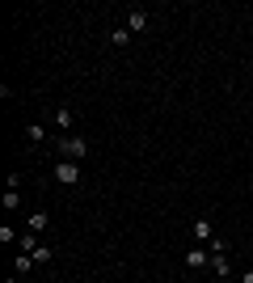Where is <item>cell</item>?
Wrapping results in <instances>:
<instances>
[{"mask_svg": "<svg viewBox=\"0 0 253 283\" xmlns=\"http://www.w3.org/2000/svg\"><path fill=\"white\" fill-rule=\"evenodd\" d=\"M215 258V275H228V270H232V266H228V254H211Z\"/></svg>", "mask_w": 253, "mask_h": 283, "instance_id": "4", "label": "cell"}, {"mask_svg": "<svg viewBox=\"0 0 253 283\" xmlns=\"http://www.w3.org/2000/svg\"><path fill=\"white\" fill-rule=\"evenodd\" d=\"M55 123L59 127H72V110H68V106H59V110H55Z\"/></svg>", "mask_w": 253, "mask_h": 283, "instance_id": "5", "label": "cell"}, {"mask_svg": "<svg viewBox=\"0 0 253 283\" xmlns=\"http://www.w3.org/2000/svg\"><path fill=\"white\" fill-rule=\"evenodd\" d=\"M194 237H198V241H207V237H211V224H207V220H198V224H194Z\"/></svg>", "mask_w": 253, "mask_h": 283, "instance_id": "7", "label": "cell"}, {"mask_svg": "<svg viewBox=\"0 0 253 283\" xmlns=\"http://www.w3.org/2000/svg\"><path fill=\"white\" fill-rule=\"evenodd\" d=\"M203 262H207V250H190L186 254V266H203Z\"/></svg>", "mask_w": 253, "mask_h": 283, "instance_id": "3", "label": "cell"}, {"mask_svg": "<svg viewBox=\"0 0 253 283\" xmlns=\"http://www.w3.org/2000/svg\"><path fill=\"white\" fill-rule=\"evenodd\" d=\"M59 152H64L68 161H80L84 152H89V139H80V135H68V139H59Z\"/></svg>", "mask_w": 253, "mask_h": 283, "instance_id": "1", "label": "cell"}, {"mask_svg": "<svg viewBox=\"0 0 253 283\" xmlns=\"http://www.w3.org/2000/svg\"><path fill=\"white\" fill-rule=\"evenodd\" d=\"M245 283H253V270H249V275H245Z\"/></svg>", "mask_w": 253, "mask_h": 283, "instance_id": "10", "label": "cell"}, {"mask_svg": "<svg viewBox=\"0 0 253 283\" xmlns=\"http://www.w3.org/2000/svg\"><path fill=\"white\" fill-rule=\"evenodd\" d=\"M148 26V13H131V30H143Z\"/></svg>", "mask_w": 253, "mask_h": 283, "instance_id": "8", "label": "cell"}, {"mask_svg": "<svg viewBox=\"0 0 253 283\" xmlns=\"http://www.w3.org/2000/svg\"><path fill=\"white\" fill-rule=\"evenodd\" d=\"M46 228V216H30V232H42Z\"/></svg>", "mask_w": 253, "mask_h": 283, "instance_id": "9", "label": "cell"}, {"mask_svg": "<svg viewBox=\"0 0 253 283\" xmlns=\"http://www.w3.org/2000/svg\"><path fill=\"white\" fill-rule=\"evenodd\" d=\"M55 178H59V182H68V186H76V182H80L76 161H59V165H55Z\"/></svg>", "mask_w": 253, "mask_h": 283, "instance_id": "2", "label": "cell"}, {"mask_svg": "<svg viewBox=\"0 0 253 283\" xmlns=\"http://www.w3.org/2000/svg\"><path fill=\"white\" fill-rule=\"evenodd\" d=\"M5 207L17 211V207H21V195H17V191H5Z\"/></svg>", "mask_w": 253, "mask_h": 283, "instance_id": "6", "label": "cell"}]
</instances>
